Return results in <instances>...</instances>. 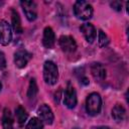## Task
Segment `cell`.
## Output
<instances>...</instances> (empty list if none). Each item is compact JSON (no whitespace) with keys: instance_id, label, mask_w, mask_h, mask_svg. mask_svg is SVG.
<instances>
[{"instance_id":"e0dca14e","label":"cell","mask_w":129,"mask_h":129,"mask_svg":"<svg viewBox=\"0 0 129 129\" xmlns=\"http://www.w3.org/2000/svg\"><path fill=\"white\" fill-rule=\"evenodd\" d=\"M25 129H43V123L39 118H31L25 126Z\"/></svg>"},{"instance_id":"30bf717a","label":"cell","mask_w":129,"mask_h":129,"mask_svg":"<svg viewBox=\"0 0 129 129\" xmlns=\"http://www.w3.org/2000/svg\"><path fill=\"white\" fill-rule=\"evenodd\" d=\"M91 74L97 82H103L106 79V69L101 62H93L91 64Z\"/></svg>"},{"instance_id":"4fadbf2b","label":"cell","mask_w":129,"mask_h":129,"mask_svg":"<svg viewBox=\"0 0 129 129\" xmlns=\"http://www.w3.org/2000/svg\"><path fill=\"white\" fill-rule=\"evenodd\" d=\"M11 22H12V28H13V30L16 33H18V34L22 33L23 28H22V25H21L20 16H19L18 12L15 9H12L11 10Z\"/></svg>"},{"instance_id":"ac0fdd59","label":"cell","mask_w":129,"mask_h":129,"mask_svg":"<svg viewBox=\"0 0 129 129\" xmlns=\"http://www.w3.org/2000/svg\"><path fill=\"white\" fill-rule=\"evenodd\" d=\"M37 92H38V88H37L36 82H35L34 79H31L30 82H29L28 90H27V97L29 99H34L35 96L37 95Z\"/></svg>"},{"instance_id":"d6986e66","label":"cell","mask_w":129,"mask_h":129,"mask_svg":"<svg viewBox=\"0 0 129 129\" xmlns=\"http://www.w3.org/2000/svg\"><path fill=\"white\" fill-rule=\"evenodd\" d=\"M98 43H99V46L100 47H105L109 43V37L101 29L99 30V33H98Z\"/></svg>"},{"instance_id":"44dd1931","label":"cell","mask_w":129,"mask_h":129,"mask_svg":"<svg viewBox=\"0 0 129 129\" xmlns=\"http://www.w3.org/2000/svg\"><path fill=\"white\" fill-rule=\"evenodd\" d=\"M6 67V59H5V55L2 51H0V71L4 70Z\"/></svg>"},{"instance_id":"52a82bcc","label":"cell","mask_w":129,"mask_h":129,"mask_svg":"<svg viewBox=\"0 0 129 129\" xmlns=\"http://www.w3.org/2000/svg\"><path fill=\"white\" fill-rule=\"evenodd\" d=\"M12 39L11 27L5 20H0V43L2 45H8Z\"/></svg>"},{"instance_id":"7a4b0ae2","label":"cell","mask_w":129,"mask_h":129,"mask_svg":"<svg viewBox=\"0 0 129 129\" xmlns=\"http://www.w3.org/2000/svg\"><path fill=\"white\" fill-rule=\"evenodd\" d=\"M74 13L81 20H88L93 16V7L87 1L79 0L74 4Z\"/></svg>"},{"instance_id":"7c38bea8","label":"cell","mask_w":129,"mask_h":129,"mask_svg":"<svg viewBox=\"0 0 129 129\" xmlns=\"http://www.w3.org/2000/svg\"><path fill=\"white\" fill-rule=\"evenodd\" d=\"M55 41V35L51 27L47 26L43 30V37H42V44L46 48H51Z\"/></svg>"},{"instance_id":"9c48e42d","label":"cell","mask_w":129,"mask_h":129,"mask_svg":"<svg viewBox=\"0 0 129 129\" xmlns=\"http://www.w3.org/2000/svg\"><path fill=\"white\" fill-rule=\"evenodd\" d=\"M37 114L39 116V119L42 121V123H45L47 125H50L52 124L53 122V119H54V116H53V113L50 109V107L46 104H42L38 110H37Z\"/></svg>"},{"instance_id":"8992f818","label":"cell","mask_w":129,"mask_h":129,"mask_svg":"<svg viewBox=\"0 0 129 129\" xmlns=\"http://www.w3.org/2000/svg\"><path fill=\"white\" fill-rule=\"evenodd\" d=\"M20 5L28 21H34L37 17V6L33 1H21Z\"/></svg>"},{"instance_id":"3957f363","label":"cell","mask_w":129,"mask_h":129,"mask_svg":"<svg viewBox=\"0 0 129 129\" xmlns=\"http://www.w3.org/2000/svg\"><path fill=\"white\" fill-rule=\"evenodd\" d=\"M43 79L47 85H54L58 80V69L51 60H46L43 64Z\"/></svg>"},{"instance_id":"9a60e30c","label":"cell","mask_w":129,"mask_h":129,"mask_svg":"<svg viewBox=\"0 0 129 129\" xmlns=\"http://www.w3.org/2000/svg\"><path fill=\"white\" fill-rule=\"evenodd\" d=\"M2 127L3 129H14L13 128V117L9 109L5 108L2 116Z\"/></svg>"},{"instance_id":"ffe728a7","label":"cell","mask_w":129,"mask_h":129,"mask_svg":"<svg viewBox=\"0 0 129 129\" xmlns=\"http://www.w3.org/2000/svg\"><path fill=\"white\" fill-rule=\"evenodd\" d=\"M110 5L116 11H121L122 10V2H120V1H113V2L110 3Z\"/></svg>"},{"instance_id":"5b68a950","label":"cell","mask_w":129,"mask_h":129,"mask_svg":"<svg viewBox=\"0 0 129 129\" xmlns=\"http://www.w3.org/2000/svg\"><path fill=\"white\" fill-rule=\"evenodd\" d=\"M77 93L75 88L71 85V83L68 84L66 90H64V95H63V104L69 108L73 109L77 105Z\"/></svg>"},{"instance_id":"603a6c76","label":"cell","mask_w":129,"mask_h":129,"mask_svg":"<svg viewBox=\"0 0 129 129\" xmlns=\"http://www.w3.org/2000/svg\"><path fill=\"white\" fill-rule=\"evenodd\" d=\"M2 90V84H1V82H0V91Z\"/></svg>"},{"instance_id":"8fae6325","label":"cell","mask_w":129,"mask_h":129,"mask_svg":"<svg viewBox=\"0 0 129 129\" xmlns=\"http://www.w3.org/2000/svg\"><path fill=\"white\" fill-rule=\"evenodd\" d=\"M81 32L83 33L84 37L89 43H92L96 38V29L93 24L91 23H84L80 27Z\"/></svg>"},{"instance_id":"2e32d148","label":"cell","mask_w":129,"mask_h":129,"mask_svg":"<svg viewBox=\"0 0 129 129\" xmlns=\"http://www.w3.org/2000/svg\"><path fill=\"white\" fill-rule=\"evenodd\" d=\"M15 117H16V120H17L18 124L20 126H22L26 122L28 115H27L25 109L22 106H17L15 108Z\"/></svg>"},{"instance_id":"277c9868","label":"cell","mask_w":129,"mask_h":129,"mask_svg":"<svg viewBox=\"0 0 129 129\" xmlns=\"http://www.w3.org/2000/svg\"><path fill=\"white\" fill-rule=\"evenodd\" d=\"M31 57L32 55L30 52H28L24 48H19L14 53V63L18 69L25 68Z\"/></svg>"},{"instance_id":"6da1fadb","label":"cell","mask_w":129,"mask_h":129,"mask_svg":"<svg viewBox=\"0 0 129 129\" xmlns=\"http://www.w3.org/2000/svg\"><path fill=\"white\" fill-rule=\"evenodd\" d=\"M102 109V99L98 93H91L86 100V111L90 116H97Z\"/></svg>"},{"instance_id":"7402d4cb","label":"cell","mask_w":129,"mask_h":129,"mask_svg":"<svg viewBox=\"0 0 129 129\" xmlns=\"http://www.w3.org/2000/svg\"><path fill=\"white\" fill-rule=\"evenodd\" d=\"M91 129H110L108 126H94Z\"/></svg>"},{"instance_id":"cb8c5ba5","label":"cell","mask_w":129,"mask_h":129,"mask_svg":"<svg viewBox=\"0 0 129 129\" xmlns=\"http://www.w3.org/2000/svg\"><path fill=\"white\" fill-rule=\"evenodd\" d=\"M75 129H78V128H75Z\"/></svg>"},{"instance_id":"5bb4252c","label":"cell","mask_w":129,"mask_h":129,"mask_svg":"<svg viewBox=\"0 0 129 129\" xmlns=\"http://www.w3.org/2000/svg\"><path fill=\"white\" fill-rule=\"evenodd\" d=\"M125 116H126V111H125V108L122 105L117 104L113 107L112 117L116 122H122L125 119Z\"/></svg>"},{"instance_id":"ba28073f","label":"cell","mask_w":129,"mask_h":129,"mask_svg":"<svg viewBox=\"0 0 129 129\" xmlns=\"http://www.w3.org/2000/svg\"><path fill=\"white\" fill-rule=\"evenodd\" d=\"M58 43H59L60 48L64 52L71 53L77 49L76 40L74 39V37H72L70 35H61L58 39Z\"/></svg>"}]
</instances>
